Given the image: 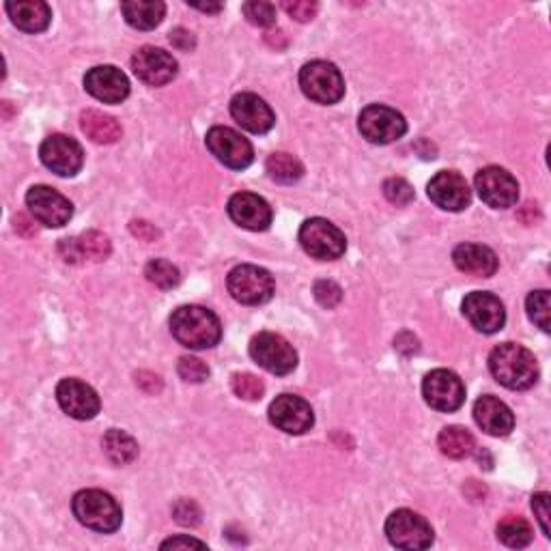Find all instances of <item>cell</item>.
I'll return each instance as SVG.
<instances>
[{
	"mask_svg": "<svg viewBox=\"0 0 551 551\" xmlns=\"http://www.w3.org/2000/svg\"><path fill=\"white\" fill-rule=\"evenodd\" d=\"M300 87L308 100L317 104H336L345 95V80L338 67L328 61L306 63L300 72Z\"/></svg>",
	"mask_w": 551,
	"mask_h": 551,
	"instance_id": "5",
	"label": "cell"
},
{
	"mask_svg": "<svg viewBox=\"0 0 551 551\" xmlns=\"http://www.w3.org/2000/svg\"><path fill=\"white\" fill-rule=\"evenodd\" d=\"M429 199L446 211H463L472 201V192L468 181L457 171L437 173L427 186Z\"/></svg>",
	"mask_w": 551,
	"mask_h": 551,
	"instance_id": "19",
	"label": "cell"
},
{
	"mask_svg": "<svg viewBox=\"0 0 551 551\" xmlns=\"http://www.w3.org/2000/svg\"><path fill=\"white\" fill-rule=\"evenodd\" d=\"M315 298L323 308H336L343 300V289L332 280L315 282Z\"/></svg>",
	"mask_w": 551,
	"mask_h": 551,
	"instance_id": "39",
	"label": "cell"
},
{
	"mask_svg": "<svg viewBox=\"0 0 551 551\" xmlns=\"http://www.w3.org/2000/svg\"><path fill=\"white\" fill-rule=\"evenodd\" d=\"M7 13L11 22L24 33H41L46 31L52 20V11L41 0H18V3H7Z\"/></svg>",
	"mask_w": 551,
	"mask_h": 551,
	"instance_id": "26",
	"label": "cell"
},
{
	"mask_svg": "<svg viewBox=\"0 0 551 551\" xmlns=\"http://www.w3.org/2000/svg\"><path fill=\"white\" fill-rule=\"evenodd\" d=\"M358 130L373 145H390L405 136L407 121L394 108L373 104L360 112Z\"/></svg>",
	"mask_w": 551,
	"mask_h": 551,
	"instance_id": "8",
	"label": "cell"
},
{
	"mask_svg": "<svg viewBox=\"0 0 551 551\" xmlns=\"http://www.w3.org/2000/svg\"><path fill=\"white\" fill-rule=\"evenodd\" d=\"M173 517L181 526H199L201 524V508L192 500H179L173 506Z\"/></svg>",
	"mask_w": 551,
	"mask_h": 551,
	"instance_id": "40",
	"label": "cell"
},
{
	"mask_svg": "<svg viewBox=\"0 0 551 551\" xmlns=\"http://www.w3.org/2000/svg\"><path fill=\"white\" fill-rule=\"evenodd\" d=\"M110 239L100 231H87L78 237H67L59 244V254L65 263H100L110 257Z\"/></svg>",
	"mask_w": 551,
	"mask_h": 551,
	"instance_id": "20",
	"label": "cell"
},
{
	"mask_svg": "<svg viewBox=\"0 0 551 551\" xmlns=\"http://www.w3.org/2000/svg\"><path fill=\"white\" fill-rule=\"evenodd\" d=\"M233 119L252 134H267L274 127V110L254 93H239L231 100Z\"/></svg>",
	"mask_w": 551,
	"mask_h": 551,
	"instance_id": "22",
	"label": "cell"
},
{
	"mask_svg": "<svg viewBox=\"0 0 551 551\" xmlns=\"http://www.w3.org/2000/svg\"><path fill=\"white\" fill-rule=\"evenodd\" d=\"M244 16L248 18L250 24L267 28L276 24V7L272 3H263V0H252V3H246L242 7Z\"/></svg>",
	"mask_w": 551,
	"mask_h": 551,
	"instance_id": "36",
	"label": "cell"
},
{
	"mask_svg": "<svg viewBox=\"0 0 551 551\" xmlns=\"http://www.w3.org/2000/svg\"><path fill=\"white\" fill-rule=\"evenodd\" d=\"M476 425L493 437H506L515 429V416L506 403L496 397H480L474 403Z\"/></svg>",
	"mask_w": 551,
	"mask_h": 551,
	"instance_id": "24",
	"label": "cell"
},
{
	"mask_svg": "<svg viewBox=\"0 0 551 551\" xmlns=\"http://www.w3.org/2000/svg\"><path fill=\"white\" fill-rule=\"evenodd\" d=\"M384 194H386V199H388L390 203L399 205V207L409 205V203L414 201V196H416V194H414V188L409 186V183H407L405 179H401V177H392V179H388V181L384 183Z\"/></svg>",
	"mask_w": 551,
	"mask_h": 551,
	"instance_id": "38",
	"label": "cell"
},
{
	"mask_svg": "<svg viewBox=\"0 0 551 551\" xmlns=\"http://www.w3.org/2000/svg\"><path fill=\"white\" fill-rule=\"evenodd\" d=\"M104 452L115 465H127L138 457V444L130 433L110 429L104 435Z\"/></svg>",
	"mask_w": 551,
	"mask_h": 551,
	"instance_id": "29",
	"label": "cell"
},
{
	"mask_svg": "<svg viewBox=\"0 0 551 551\" xmlns=\"http://www.w3.org/2000/svg\"><path fill=\"white\" fill-rule=\"evenodd\" d=\"M177 373L183 381H188V384H203V381L209 377V366L199 358L186 356L179 360Z\"/></svg>",
	"mask_w": 551,
	"mask_h": 551,
	"instance_id": "37",
	"label": "cell"
},
{
	"mask_svg": "<svg viewBox=\"0 0 551 551\" xmlns=\"http://www.w3.org/2000/svg\"><path fill=\"white\" fill-rule=\"evenodd\" d=\"M300 244L306 254L319 261H336L347 250L343 231L326 218H310L300 229Z\"/></svg>",
	"mask_w": 551,
	"mask_h": 551,
	"instance_id": "6",
	"label": "cell"
},
{
	"mask_svg": "<svg viewBox=\"0 0 551 551\" xmlns=\"http://www.w3.org/2000/svg\"><path fill=\"white\" fill-rule=\"evenodd\" d=\"M84 89L104 104H121L130 95V80L112 65L93 67L84 76Z\"/></svg>",
	"mask_w": 551,
	"mask_h": 551,
	"instance_id": "21",
	"label": "cell"
},
{
	"mask_svg": "<svg viewBox=\"0 0 551 551\" xmlns=\"http://www.w3.org/2000/svg\"><path fill=\"white\" fill-rule=\"evenodd\" d=\"M136 384H138L140 390H145L147 394H155V392L162 390V379L155 373H149V371L136 373Z\"/></svg>",
	"mask_w": 551,
	"mask_h": 551,
	"instance_id": "44",
	"label": "cell"
},
{
	"mask_svg": "<svg viewBox=\"0 0 551 551\" xmlns=\"http://www.w3.org/2000/svg\"><path fill=\"white\" fill-rule=\"evenodd\" d=\"M82 132L97 145H112L121 138V125L115 117L104 115L100 110H84L80 115Z\"/></svg>",
	"mask_w": 551,
	"mask_h": 551,
	"instance_id": "27",
	"label": "cell"
},
{
	"mask_svg": "<svg viewBox=\"0 0 551 551\" xmlns=\"http://www.w3.org/2000/svg\"><path fill=\"white\" fill-rule=\"evenodd\" d=\"M250 356L261 369L272 375H289L298 366V353L285 336L261 332L250 341Z\"/></svg>",
	"mask_w": 551,
	"mask_h": 551,
	"instance_id": "7",
	"label": "cell"
},
{
	"mask_svg": "<svg viewBox=\"0 0 551 551\" xmlns=\"http://www.w3.org/2000/svg\"><path fill=\"white\" fill-rule=\"evenodd\" d=\"M270 420L272 425L289 435H302L313 429L315 414L304 399L295 394H280L270 405Z\"/></svg>",
	"mask_w": 551,
	"mask_h": 551,
	"instance_id": "16",
	"label": "cell"
},
{
	"mask_svg": "<svg viewBox=\"0 0 551 551\" xmlns=\"http://www.w3.org/2000/svg\"><path fill=\"white\" fill-rule=\"evenodd\" d=\"M162 547L164 549H168V547H173V549H177V547H205V543L203 541H196V539H190V536H175V539L164 541Z\"/></svg>",
	"mask_w": 551,
	"mask_h": 551,
	"instance_id": "46",
	"label": "cell"
},
{
	"mask_svg": "<svg viewBox=\"0 0 551 551\" xmlns=\"http://www.w3.org/2000/svg\"><path fill=\"white\" fill-rule=\"evenodd\" d=\"M280 7L285 9L293 20H298V22L313 20L317 16V11H319V5L308 3V0H293V3H291V0H287V3H282Z\"/></svg>",
	"mask_w": 551,
	"mask_h": 551,
	"instance_id": "41",
	"label": "cell"
},
{
	"mask_svg": "<svg viewBox=\"0 0 551 551\" xmlns=\"http://www.w3.org/2000/svg\"><path fill=\"white\" fill-rule=\"evenodd\" d=\"M489 371L508 390H528L539 381V364L532 351L517 343H504L491 351Z\"/></svg>",
	"mask_w": 551,
	"mask_h": 551,
	"instance_id": "1",
	"label": "cell"
},
{
	"mask_svg": "<svg viewBox=\"0 0 551 551\" xmlns=\"http://www.w3.org/2000/svg\"><path fill=\"white\" fill-rule=\"evenodd\" d=\"M437 446L450 459H465L474 452V437L463 427H446L437 437Z\"/></svg>",
	"mask_w": 551,
	"mask_h": 551,
	"instance_id": "30",
	"label": "cell"
},
{
	"mask_svg": "<svg viewBox=\"0 0 551 551\" xmlns=\"http://www.w3.org/2000/svg\"><path fill=\"white\" fill-rule=\"evenodd\" d=\"M72 511L82 526L95 532H117L123 521V511L117 500L100 489L78 491L72 502Z\"/></svg>",
	"mask_w": 551,
	"mask_h": 551,
	"instance_id": "3",
	"label": "cell"
},
{
	"mask_svg": "<svg viewBox=\"0 0 551 551\" xmlns=\"http://www.w3.org/2000/svg\"><path fill=\"white\" fill-rule=\"evenodd\" d=\"M452 261H455L457 270L478 278H489L498 272L496 252L480 244L457 246L455 252H452Z\"/></svg>",
	"mask_w": 551,
	"mask_h": 551,
	"instance_id": "25",
	"label": "cell"
},
{
	"mask_svg": "<svg viewBox=\"0 0 551 551\" xmlns=\"http://www.w3.org/2000/svg\"><path fill=\"white\" fill-rule=\"evenodd\" d=\"M175 341L188 349H211L220 343V319L203 306H179L171 315Z\"/></svg>",
	"mask_w": 551,
	"mask_h": 551,
	"instance_id": "2",
	"label": "cell"
},
{
	"mask_svg": "<svg viewBox=\"0 0 551 551\" xmlns=\"http://www.w3.org/2000/svg\"><path fill=\"white\" fill-rule=\"evenodd\" d=\"M39 158L46 168L59 177H74L84 164V151L76 138L54 134L41 143Z\"/></svg>",
	"mask_w": 551,
	"mask_h": 551,
	"instance_id": "11",
	"label": "cell"
},
{
	"mask_svg": "<svg viewBox=\"0 0 551 551\" xmlns=\"http://www.w3.org/2000/svg\"><path fill=\"white\" fill-rule=\"evenodd\" d=\"M35 222H37V220H28L26 216L18 214V216H16V231L22 233V235H26V237H33V235L37 233Z\"/></svg>",
	"mask_w": 551,
	"mask_h": 551,
	"instance_id": "47",
	"label": "cell"
},
{
	"mask_svg": "<svg viewBox=\"0 0 551 551\" xmlns=\"http://www.w3.org/2000/svg\"><path fill=\"white\" fill-rule=\"evenodd\" d=\"M476 190L480 201L493 209H508L519 199L517 179L500 166H487L476 173Z\"/></svg>",
	"mask_w": 551,
	"mask_h": 551,
	"instance_id": "13",
	"label": "cell"
},
{
	"mask_svg": "<svg viewBox=\"0 0 551 551\" xmlns=\"http://www.w3.org/2000/svg\"><path fill=\"white\" fill-rule=\"evenodd\" d=\"M130 231L138 237V239H143V242H155V239L160 237V231L155 229L153 224L145 222V220H134L130 224Z\"/></svg>",
	"mask_w": 551,
	"mask_h": 551,
	"instance_id": "43",
	"label": "cell"
},
{
	"mask_svg": "<svg viewBox=\"0 0 551 551\" xmlns=\"http://www.w3.org/2000/svg\"><path fill=\"white\" fill-rule=\"evenodd\" d=\"M422 394H425V401L437 409V412H457V409L465 403V386L459 379L457 373L437 369L431 371L425 377V384H422Z\"/></svg>",
	"mask_w": 551,
	"mask_h": 551,
	"instance_id": "14",
	"label": "cell"
},
{
	"mask_svg": "<svg viewBox=\"0 0 551 551\" xmlns=\"http://www.w3.org/2000/svg\"><path fill=\"white\" fill-rule=\"evenodd\" d=\"M461 308L472 326L483 334H496L506 323L504 304L493 293L474 291L470 295H465Z\"/></svg>",
	"mask_w": 551,
	"mask_h": 551,
	"instance_id": "15",
	"label": "cell"
},
{
	"mask_svg": "<svg viewBox=\"0 0 551 551\" xmlns=\"http://www.w3.org/2000/svg\"><path fill=\"white\" fill-rule=\"evenodd\" d=\"M205 143L211 155H216V160H220L224 166L233 168V171H244V168H248L254 160V151L248 143V138L237 134L231 127H211Z\"/></svg>",
	"mask_w": 551,
	"mask_h": 551,
	"instance_id": "10",
	"label": "cell"
},
{
	"mask_svg": "<svg viewBox=\"0 0 551 551\" xmlns=\"http://www.w3.org/2000/svg\"><path fill=\"white\" fill-rule=\"evenodd\" d=\"M528 317L539 326L543 332H549V291H532L526 300Z\"/></svg>",
	"mask_w": 551,
	"mask_h": 551,
	"instance_id": "35",
	"label": "cell"
},
{
	"mask_svg": "<svg viewBox=\"0 0 551 551\" xmlns=\"http://www.w3.org/2000/svg\"><path fill=\"white\" fill-rule=\"evenodd\" d=\"M231 388L244 401H259L265 392L263 381L252 373H235L231 379Z\"/></svg>",
	"mask_w": 551,
	"mask_h": 551,
	"instance_id": "34",
	"label": "cell"
},
{
	"mask_svg": "<svg viewBox=\"0 0 551 551\" xmlns=\"http://www.w3.org/2000/svg\"><path fill=\"white\" fill-rule=\"evenodd\" d=\"M26 205L33 220L50 229H61L74 216V205L50 186H33L26 194Z\"/></svg>",
	"mask_w": 551,
	"mask_h": 551,
	"instance_id": "12",
	"label": "cell"
},
{
	"mask_svg": "<svg viewBox=\"0 0 551 551\" xmlns=\"http://www.w3.org/2000/svg\"><path fill=\"white\" fill-rule=\"evenodd\" d=\"M121 11L127 24L138 31H151L164 20L166 5L160 0H132V3H123Z\"/></svg>",
	"mask_w": 551,
	"mask_h": 551,
	"instance_id": "28",
	"label": "cell"
},
{
	"mask_svg": "<svg viewBox=\"0 0 551 551\" xmlns=\"http://www.w3.org/2000/svg\"><path fill=\"white\" fill-rule=\"evenodd\" d=\"M132 69L138 80H143L149 87H164V84L173 82L179 65L173 54L166 50L145 46L132 56Z\"/></svg>",
	"mask_w": 551,
	"mask_h": 551,
	"instance_id": "17",
	"label": "cell"
},
{
	"mask_svg": "<svg viewBox=\"0 0 551 551\" xmlns=\"http://www.w3.org/2000/svg\"><path fill=\"white\" fill-rule=\"evenodd\" d=\"M265 166L270 177L278 183H285V186H291L304 177V164L291 153H272Z\"/></svg>",
	"mask_w": 551,
	"mask_h": 551,
	"instance_id": "31",
	"label": "cell"
},
{
	"mask_svg": "<svg viewBox=\"0 0 551 551\" xmlns=\"http://www.w3.org/2000/svg\"><path fill=\"white\" fill-rule=\"evenodd\" d=\"M532 508H534V515L539 517V524H541V530L543 534L549 539V493H536V496L532 498Z\"/></svg>",
	"mask_w": 551,
	"mask_h": 551,
	"instance_id": "42",
	"label": "cell"
},
{
	"mask_svg": "<svg viewBox=\"0 0 551 551\" xmlns=\"http://www.w3.org/2000/svg\"><path fill=\"white\" fill-rule=\"evenodd\" d=\"M145 276H147V280L151 282V285L160 287L164 291L175 289L181 282V274H179L177 267L171 261H164V259L151 261L145 267Z\"/></svg>",
	"mask_w": 551,
	"mask_h": 551,
	"instance_id": "33",
	"label": "cell"
},
{
	"mask_svg": "<svg viewBox=\"0 0 551 551\" xmlns=\"http://www.w3.org/2000/svg\"><path fill=\"white\" fill-rule=\"evenodd\" d=\"M56 401H59L67 416L76 420H93L100 414V397H97V392L74 377L63 379L56 386Z\"/></svg>",
	"mask_w": 551,
	"mask_h": 551,
	"instance_id": "18",
	"label": "cell"
},
{
	"mask_svg": "<svg viewBox=\"0 0 551 551\" xmlns=\"http://www.w3.org/2000/svg\"><path fill=\"white\" fill-rule=\"evenodd\" d=\"M171 44L181 52H188L196 46V41H194V35L190 31H186V28H175V31L171 33Z\"/></svg>",
	"mask_w": 551,
	"mask_h": 551,
	"instance_id": "45",
	"label": "cell"
},
{
	"mask_svg": "<svg viewBox=\"0 0 551 551\" xmlns=\"http://www.w3.org/2000/svg\"><path fill=\"white\" fill-rule=\"evenodd\" d=\"M231 220L248 231H267L272 224V207L252 192L233 194L229 201Z\"/></svg>",
	"mask_w": 551,
	"mask_h": 551,
	"instance_id": "23",
	"label": "cell"
},
{
	"mask_svg": "<svg viewBox=\"0 0 551 551\" xmlns=\"http://www.w3.org/2000/svg\"><path fill=\"white\" fill-rule=\"evenodd\" d=\"M226 287L233 300L246 306H261L274 298V278L272 274L257 265H237L226 278Z\"/></svg>",
	"mask_w": 551,
	"mask_h": 551,
	"instance_id": "4",
	"label": "cell"
},
{
	"mask_svg": "<svg viewBox=\"0 0 551 551\" xmlns=\"http://www.w3.org/2000/svg\"><path fill=\"white\" fill-rule=\"evenodd\" d=\"M386 534L390 543L399 549H427L435 539L429 521L414 511H407V508L394 511L388 517Z\"/></svg>",
	"mask_w": 551,
	"mask_h": 551,
	"instance_id": "9",
	"label": "cell"
},
{
	"mask_svg": "<svg viewBox=\"0 0 551 551\" xmlns=\"http://www.w3.org/2000/svg\"><path fill=\"white\" fill-rule=\"evenodd\" d=\"M192 7L199 11H207V13H218L222 9V5H192Z\"/></svg>",
	"mask_w": 551,
	"mask_h": 551,
	"instance_id": "48",
	"label": "cell"
},
{
	"mask_svg": "<svg viewBox=\"0 0 551 551\" xmlns=\"http://www.w3.org/2000/svg\"><path fill=\"white\" fill-rule=\"evenodd\" d=\"M498 539L513 549L528 547L532 543V526L524 517L508 515L498 524Z\"/></svg>",
	"mask_w": 551,
	"mask_h": 551,
	"instance_id": "32",
	"label": "cell"
}]
</instances>
